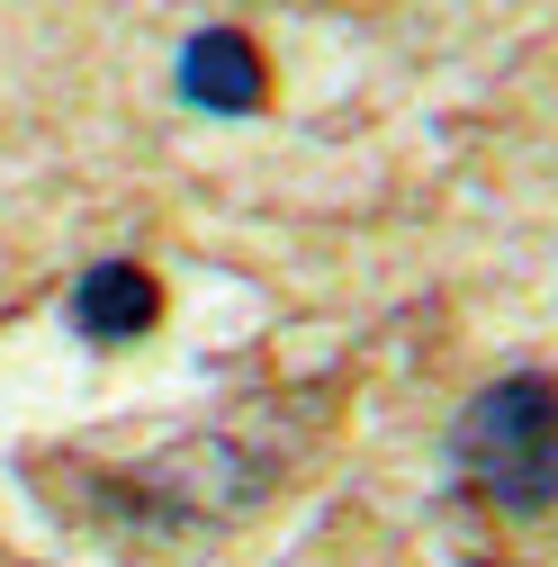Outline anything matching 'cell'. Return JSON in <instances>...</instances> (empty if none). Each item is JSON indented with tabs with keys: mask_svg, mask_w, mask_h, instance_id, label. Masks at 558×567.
I'll return each mask as SVG.
<instances>
[{
	"mask_svg": "<svg viewBox=\"0 0 558 567\" xmlns=\"http://www.w3.org/2000/svg\"><path fill=\"white\" fill-rule=\"evenodd\" d=\"M459 486L514 523L549 505V379L540 370L496 379L459 414Z\"/></svg>",
	"mask_w": 558,
	"mask_h": 567,
	"instance_id": "obj_1",
	"label": "cell"
},
{
	"mask_svg": "<svg viewBox=\"0 0 558 567\" xmlns=\"http://www.w3.org/2000/svg\"><path fill=\"white\" fill-rule=\"evenodd\" d=\"M154 279L135 270V261H100L91 279H73V324L91 333V342H126V333H145L154 324Z\"/></svg>",
	"mask_w": 558,
	"mask_h": 567,
	"instance_id": "obj_3",
	"label": "cell"
},
{
	"mask_svg": "<svg viewBox=\"0 0 558 567\" xmlns=\"http://www.w3.org/2000/svg\"><path fill=\"white\" fill-rule=\"evenodd\" d=\"M180 100L207 109V117H252L270 100V63L244 28H198L180 45Z\"/></svg>",
	"mask_w": 558,
	"mask_h": 567,
	"instance_id": "obj_2",
	"label": "cell"
}]
</instances>
